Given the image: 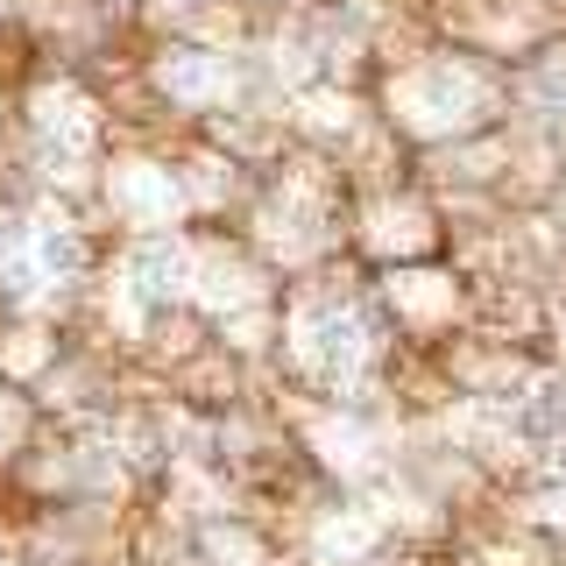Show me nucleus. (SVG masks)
Here are the masks:
<instances>
[{"mask_svg":"<svg viewBox=\"0 0 566 566\" xmlns=\"http://www.w3.org/2000/svg\"><path fill=\"white\" fill-rule=\"evenodd\" d=\"M447 241H453L447 206H439L418 177L382 185V191H361V199L347 206V255L361 262L368 276L411 270V262H439V255H447Z\"/></svg>","mask_w":566,"mask_h":566,"instance_id":"nucleus-3","label":"nucleus"},{"mask_svg":"<svg viewBox=\"0 0 566 566\" xmlns=\"http://www.w3.org/2000/svg\"><path fill=\"white\" fill-rule=\"evenodd\" d=\"M368 291H376L389 333L418 354L447 347L453 333H468L474 318H482V291H474V276L460 270L453 255L411 262V270H382V276H368Z\"/></svg>","mask_w":566,"mask_h":566,"instance_id":"nucleus-4","label":"nucleus"},{"mask_svg":"<svg viewBox=\"0 0 566 566\" xmlns=\"http://www.w3.org/2000/svg\"><path fill=\"white\" fill-rule=\"evenodd\" d=\"M93 220L106 241H156L191 227V191L177 170V142H114L99 156Z\"/></svg>","mask_w":566,"mask_h":566,"instance_id":"nucleus-2","label":"nucleus"},{"mask_svg":"<svg viewBox=\"0 0 566 566\" xmlns=\"http://www.w3.org/2000/svg\"><path fill=\"white\" fill-rule=\"evenodd\" d=\"M43 432H50L43 397H35L29 382H8V376H0V474L22 468V460L43 447Z\"/></svg>","mask_w":566,"mask_h":566,"instance_id":"nucleus-5","label":"nucleus"},{"mask_svg":"<svg viewBox=\"0 0 566 566\" xmlns=\"http://www.w3.org/2000/svg\"><path fill=\"white\" fill-rule=\"evenodd\" d=\"M376 114L411 156H432L447 142L503 128L510 120V71L447 43V35H432L424 50L397 57L376 78Z\"/></svg>","mask_w":566,"mask_h":566,"instance_id":"nucleus-1","label":"nucleus"}]
</instances>
